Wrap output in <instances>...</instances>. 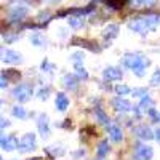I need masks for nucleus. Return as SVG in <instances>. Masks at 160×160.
<instances>
[{
  "mask_svg": "<svg viewBox=\"0 0 160 160\" xmlns=\"http://www.w3.org/2000/svg\"><path fill=\"white\" fill-rule=\"evenodd\" d=\"M122 62L125 68H130L131 71H135L139 66H144V64L149 66L151 64V61L148 58H144V55H141V53H127L122 59Z\"/></svg>",
  "mask_w": 160,
  "mask_h": 160,
  "instance_id": "nucleus-1",
  "label": "nucleus"
},
{
  "mask_svg": "<svg viewBox=\"0 0 160 160\" xmlns=\"http://www.w3.org/2000/svg\"><path fill=\"white\" fill-rule=\"evenodd\" d=\"M32 87L28 85V83H21V85H16L13 88V96L15 99H18L19 102H28L32 96Z\"/></svg>",
  "mask_w": 160,
  "mask_h": 160,
  "instance_id": "nucleus-2",
  "label": "nucleus"
},
{
  "mask_svg": "<svg viewBox=\"0 0 160 160\" xmlns=\"http://www.w3.org/2000/svg\"><path fill=\"white\" fill-rule=\"evenodd\" d=\"M152 155H154V149L151 146L135 144V155H133V160H151Z\"/></svg>",
  "mask_w": 160,
  "mask_h": 160,
  "instance_id": "nucleus-3",
  "label": "nucleus"
},
{
  "mask_svg": "<svg viewBox=\"0 0 160 160\" xmlns=\"http://www.w3.org/2000/svg\"><path fill=\"white\" fill-rule=\"evenodd\" d=\"M128 29L135 31V32H139V34H146L151 29V26L148 24V21L144 19V16H139V18H133L128 22Z\"/></svg>",
  "mask_w": 160,
  "mask_h": 160,
  "instance_id": "nucleus-4",
  "label": "nucleus"
},
{
  "mask_svg": "<svg viewBox=\"0 0 160 160\" xmlns=\"http://www.w3.org/2000/svg\"><path fill=\"white\" fill-rule=\"evenodd\" d=\"M19 152L26 154V152H31L35 149V135L34 133H28V135H24L19 141Z\"/></svg>",
  "mask_w": 160,
  "mask_h": 160,
  "instance_id": "nucleus-5",
  "label": "nucleus"
},
{
  "mask_svg": "<svg viewBox=\"0 0 160 160\" xmlns=\"http://www.w3.org/2000/svg\"><path fill=\"white\" fill-rule=\"evenodd\" d=\"M112 106H114V109L117 112H128V111H135V108H133V104L128 101V99H123V98H114L112 99Z\"/></svg>",
  "mask_w": 160,
  "mask_h": 160,
  "instance_id": "nucleus-6",
  "label": "nucleus"
},
{
  "mask_svg": "<svg viewBox=\"0 0 160 160\" xmlns=\"http://www.w3.org/2000/svg\"><path fill=\"white\" fill-rule=\"evenodd\" d=\"M72 45H75V47H83V48L91 50V51H101V48L98 47L96 42H93V40H87V38H80V37H74V38H72Z\"/></svg>",
  "mask_w": 160,
  "mask_h": 160,
  "instance_id": "nucleus-7",
  "label": "nucleus"
},
{
  "mask_svg": "<svg viewBox=\"0 0 160 160\" xmlns=\"http://www.w3.org/2000/svg\"><path fill=\"white\" fill-rule=\"evenodd\" d=\"M133 133H135L138 138L146 139V141H149V139H154V138H155V135L152 133V130H151L148 125H138V127H135V128H133Z\"/></svg>",
  "mask_w": 160,
  "mask_h": 160,
  "instance_id": "nucleus-8",
  "label": "nucleus"
},
{
  "mask_svg": "<svg viewBox=\"0 0 160 160\" xmlns=\"http://www.w3.org/2000/svg\"><path fill=\"white\" fill-rule=\"evenodd\" d=\"M21 53L15 51V50H3L2 51V61L3 62H10V64H18L21 62Z\"/></svg>",
  "mask_w": 160,
  "mask_h": 160,
  "instance_id": "nucleus-9",
  "label": "nucleus"
},
{
  "mask_svg": "<svg viewBox=\"0 0 160 160\" xmlns=\"http://www.w3.org/2000/svg\"><path fill=\"white\" fill-rule=\"evenodd\" d=\"M152 106H154V101H152V98H149V96H144L142 99H141V102L135 108V112H136V115L139 117L142 112H148L149 109H152Z\"/></svg>",
  "mask_w": 160,
  "mask_h": 160,
  "instance_id": "nucleus-10",
  "label": "nucleus"
},
{
  "mask_svg": "<svg viewBox=\"0 0 160 160\" xmlns=\"http://www.w3.org/2000/svg\"><path fill=\"white\" fill-rule=\"evenodd\" d=\"M16 148H19V142H18V139L13 136V135L3 136V138H2V149H3V151L10 152V151L16 149Z\"/></svg>",
  "mask_w": 160,
  "mask_h": 160,
  "instance_id": "nucleus-11",
  "label": "nucleus"
},
{
  "mask_svg": "<svg viewBox=\"0 0 160 160\" xmlns=\"http://www.w3.org/2000/svg\"><path fill=\"white\" fill-rule=\"evenodd\" d=\"M37 127H38V131L42 133V136H48L50 135V128H48V117L45 114H40L37 117Z\"/></svg>",
  "mask_w": 160,
  "mask_h": 160,
  "instance_id": "nucleus-12",
  "label": "nucleus"
},
{
  "mask_svg": "<svg viewBox=\"0 0 160 160\" xmlns=\"http://www.w3.org/2000/svg\"><path fill=\"white\" fill-rule=\"evenodd\" d=\"M102 77L106 80H120V78H122V69H118V68H108V69H104Z\"/></svg>",
  "mask_w": 160,
  "mask_h": 160,
  "instance_id": "nucleus-13",
  "label": "nucleus"
},
{
  "mask_svg": "<svg viewBox=\"0 0 160 160\" xmlns=\"http://www.w3.org/2000/svg\"><path fill=\"white\" fill-rule=\"evenodd\" d=\"M55 104H56V109L64 112V111H68L69 108V98L64 95V93H58L56 95V99H55Z\"/></svg>",
  "mask_w": 160,
  "mask_h": 160,
  "instance_id": "nucleus-14",
  "label": "nucleus"
},
{
  "mask_svg": "<svg viewBox=\"0 0 160 160\" xmlns=\"http://www.w3.org/2000/svg\"><path fill=\"white\" fill-rule=\"evenodd\" d=\"M26 15H28V8L22 7V5H18V7H13L11 11H10V18L13 21H18V19H22Z\"/></svg>",
  "mask_w": 160,
  "mask_h": 160,
  "instance_id": "nucleus-15",
  "label": "nucleus"
},
{
  "mask_svg": "<svg viewBox=\"0 0 160 160\" xmlns=\"http://www.w3.org/2000/svg\"><path fill=\"white\" fill-rule=\"evenodd\" d=\"M118 35V26L117 24H109V26H106L104 31H102V37L104 38H115Z\"/></svg>",
  "mask_w": 160,
  "mask_h": 160,
  "instance_id": "nucleus-16",
  "label": "nucleus"
},
{
  "mask_svg": "<svg viewBox=\"0 0 160 160\" xmlns=\"http://www.w3.org/2000/svg\"><path fill=\"white\" fill-rule=\"evenodd\" d=\"M77 77L75 75H72V74H66L64 77H62V85L68 88V90H75L77 88Z\"/></svg>",
  "mask_w": 160,
  "mask_h": 160,
  "instance_id": "nucleus-17",
  "label": "nucleus"
},
{
  "mask_svg": "<svg viewBox=\"0 0 160 160\" xmlns=\"http://www.w3.org/2000/svg\"><path fill=\"white\" fill-rule=\"evenodd\" d=\"M108 130H109V136H111V139H112V141H115V142H120V141L123 139L122 130H120L118 127H115V125H111Z\"/></svg>",
  "mask_w": 160,
  "mask_h": 160,
  "instance_id": "nucleus-18",
  "label": "nucleus"
},
{
  "mask_svg": "<svg viewBox=\"0 0 160 160\" xmlns=\"http://www.w3.org/2000/svg\"><path fill=\"white\" fill-rule=\"evenodd\" d=\"M95 115H96V120H98V122H99L101 125H106L108 128L111 127V125H109V122H111L109 117L106 115V112H104L101 108H96V109H95Z\"/></svg>",
  "mask_w": 160,
  "mask_h": 160,
  "instance_id": "nucleus-19",
  "label": "nucleus"
},
{
  "mask_svg": "<svg viewBox=\"0 0 160 160\" xmlns=\"http://www.w3.org/2000/svg\"><path fill=\"white\" fill-rule=\"evenodd\" d=\"M108 152H109V142L106 141V139H102V141L98 144V148H96V157H98V158H102Z\"/></svg>",
  "mask_w": 160,
  "mask_h": 160,
  "instance_id": "nucleus-20",
  "label": "nucleus"
},
{
  "mask_svg": "<svg viewBox=\"0 0 160 160\" xmlns=\"http://www.w3.org/2000/svg\"><path fill=\"white\" fill-rule=\"evenodd\" d=\"M3 75H5L8 80H11V82H18L19 77H21L19 71H16V69H7V71L3 72Z\"/></svg>",
  "mask_w": 160,
  "mask_h": 160,
  "instance_id": "nucleus-21",
  "label": "nucleus"
},
{
  "mask_svg": "<svg viewBox=\"0 0 160 160\" xmlns=\"http://www.w3.org/2000/svg\"><path fill=\"white\" fill-rule=\"evenodd\" d=\"M11 114L15 115L16 118H26L28 117V112H26V109L21 108V106H15V108L11 109Z\"/></svg>",
  "mask_w": 160,
  "mask_h": 160,
  "instance_id": "nucleus-22",
  "label": "nucleus"
},
{
  "mask_svg": "<svg viewBox=\"0 0 160 160\" xmlns=\"http://www.w3.org/2000/svg\"><path fill=\"white\" fill-rule=\"evenodd\" d=\"M69 24H71V28H74V29H80V28L83 26V19H82V18L74 16V18H71V19H69Z\"/></svg>",
  "mask_w": 160,
  "mask_h": 160,
  "instance_id": "nucleus-23",
  "label": "nucleus"
},
{
  "mask_svg": "<svg viewBox=\"0 0 160 160\" xmlns=\"http://www.w3.org/2000/svg\"><path fill=\"white\" fill-rule=\"evenodd\" d=\"M130 91H131V90H130V87H127V85H117V87H115V93H117L120 98H122L123 95H128Z\"/></svg>",
  "mask_w": 160,
  "mask_h": 160,
  "instance_id": "nucleus-24",
  "label": "nucleus"
},
{
  "mask_svg": "<svg viewBox=\"0 0 160 160\" xmlns=\"http://www.w3.org/2000/svg\"><path fill=\"white\" fill-rule=\"evenodd\" d=\"M75 69H77V75H78V78H88V72L85 71V68H82L80 64H75Z\"/></svg>",
  "mask_w": 160,
  "mask_h": 160,
  "instance_id": "nucleus-25",
  "label": "nucleus"
},
{
  "mask_svg": "<svg viewBox=\"0 0 160 160\" xmlns=\"http://www.w3.org/2000/svg\"><path fill=\"white\" fill-rule=\"evenodd\" d=\"M151 85H152V87L160 85V69H157V71L154 72V75L151 77Z\"/></svg>",
  "mask_w": 160,
  "mask_h": 160,
  "instance_id": "nucleus-26",
  "label": "nucleus"
},
{
  "mask_svg": "<svg viewBox=\"0 0 160 160\" xmlns=\"http://www.w3.org/2000/svg\"><path fill=\"white\" fill-rule=\"evenodd\" d=\"M133 96H148V88H136L133 90Z\"/></svg>",
  "mask_w": 160,
  "mask_h": 160,
  "instance_id": "nucleus-27",
  "label": "nucleus"
},
{
  "mask_svg": "<svg viewBox=\"0 0 160 160\" xmlns=\"http://www.w3.org/2000/svg\"><path fill=\"white\" fill-rule=\"evenodd\" d=\"M148 115H149V117H151V118H152V120H154V122H158V120H160V115H158V114H157V111H155V109H154V108H152V109H149V111H148Z\"/></svg>",
  "mask_w": 160,
  "mask_h": 160,
  "instance_id": "nucleus-28",
  "label": "nucleus"
},
{
  "mask_svg": "<svg viewBox=\"0 0 160 160\" xmlns=\"http://www.w3.org/2000/svg\"><path fill=\"white\" fill-rule=\"evenodd\" d=\"M48 93H50V88H48V87H47V88H42V90L38 91V98H40V99H47V98H48Z\"/></svg>",
  "mask_w": 160,
  "mask_h": 160,
  "instance_id": "nucleus-29",
  "label": "nucleus"
},
{
  "mask_svg": "<svg viewBox=\"0 0 160 160\" xmlns=\"http://www.w3.org/2000/svg\"><path fill=\"white\" fill-rule=\"evenodd\" d=\"M106 3H108V7H112L115 10H120L123 7V2H112V0H111V2H106Z\"/></svg>",
  "mask_w": 160,
  "mask_h": 160,
  "instance_id": "nucleus-30",
  "label": "nucleus"
},
{
  "mask_svg": "<svg viewBox=\"0 0 160 160\" xmlns=\"http://www.w3.org/2000/svg\"><path fill=\"white\" fill-rule=\"evenodd\" d=\"M31 42L34 43V45H37V47H40V45H42L43 42H42V38H40L38 35H34L32 38H31Z\"/></svg>",
  "mask_w": 160,
  "mask_h": 160,
  "instance_id": "nucleus-31",
  "label": "nucleus"
},
{
  "mask_svg": "<svg viewBox=\"0 0 160 160\" xmlns=\"http://www.w3.org/2000/svg\"><path fill=\"white\" fill-rule=\"evenodd\" d=\"M83 58V55H82V53H74V55H72V59L75 61V64L80 61V59H82Z\"/></svg>",
  "mask_w": 160,
  "mask_h": 160,
  "instance_id": "nucleus-32",
  "label": "nucleus"
},
{
  "mask_svg": "<svg viewBox=\"0 0 160 160\" xmlns=\"http://www.w3.org/2000/svg\"><path fill=\"white\" fill-rule=\"evenodd\" d=\"M0 82H2V83H0V87H2V88H5L7 85H8V78L2 74V78H0Z\"/></svg>",
  "mask_w": 160,
  "mask_h": 160,
  "instance_id": "nucleus-33",
  "label": "nucleus"
},
{
  "mask_svg": "<svg viewBox=\"0 0 160 160\" xmlns=\"http://www.w3.org/2000/svg\"><path fill=\"white\" fill-rule=\"evenodd\" d=\"M8 125H10V122H8V120H7L5 117H2V123H0V127L5 128V127H8Z\"/></svg>",
  "mask_w": 160,
  "mask_h": 160,
  "instance_id": "nucleus-34",
  "label": "nucleus"
},
{
  "mask_svg": "<svg viewBox=\"0 0 160 160\" xmlns=\"http://www.w3.org/2000/svg\"><path fill=\"white\" fill-rule=\"evenodd\" d=\"M155 139L158 141V144H160V130H157L155 131Z\"/></svg>",
  "mask_w": 160,
  "mask_h": 160,
  "instance_id": "nucleus-35",
  "label": "nucleus"
},
{
  "mask_svg": "<svg viewBox=\"0 0 160 160\" xmlns=\"http://www.w3.org/2000/svg\"><path fill=\"white\" fill-rule=\"evenodd\" d=\"M2 160H3V158H2Z\"/></svg>",
  "mask_w": 160,
  "mask_h": 160,
  "instance_id": "nucleus-36",
  "label": "nucleus"
}]
</instances>
